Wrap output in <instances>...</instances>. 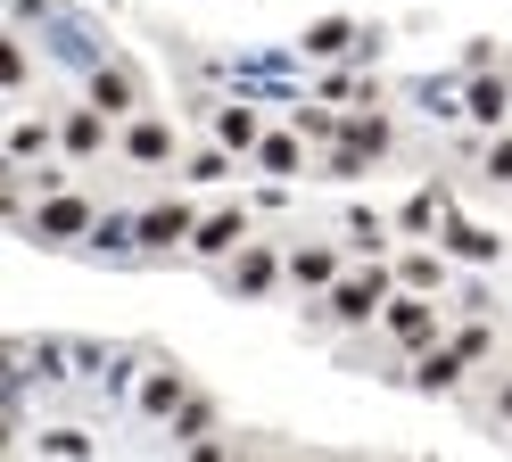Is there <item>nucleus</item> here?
I'll return each instance as SVG.
<instances>
[{
    "instance_id": "1",
    "label": "nucleus",
    "mask_w": 512,
    "mask_h": 462,
    "mask_svg": "<svg viewBox=\"0 0 512 462\" xmlns=\"http://www.w3.org/2000/svg\"><path fill=\"white\" fill-rule=\"evenodd\" d=\"M397 297V256H356L347 273L306 306V330H331V339H364L380 322V306Z\"/></svg>"
},
{
    "instance_id": "2",
    "label": "nucleus",
    "mask_w": 512,
    "mask_h": 462,
    "mask_svg": "<svg viewBox=\"0 0 512 462\" xmlns=\"http://www.w3.org/2000/svg\"><path fill=\"white\" fill-rule=\"evenodd\" d=\"M446 322H455V306H446V297L397 289L389 306H380V322L364 330V339H372V355H380V372H389V380H405V363H413V355H430V347L446 339Z\"/></svg>"
},
{
    "instance_id": "3",
    "label": "nucleus",
    "mask_w": 512,
    "mask_h": 462,
    "mask_svg": "<svg viewBox=\"0 0 512 462\" xmlns=\"http://www.w3.org/2000/svg\"><path fill=\"white\" fill-rule=\"evenodd\" d=\"M100 190H83V182H67V190H50V198H34V207H25L9 231L25 248H50V256H83V240L91 231H100Z\"/></svg>"
},
{
    "instance_id": "4",
    "label": "nucleus",
    "mask_w": 512,
    "mask_h": 462,
    "mask_svg": "<svg viewBox=\"0 0 512 462\" xmlns=\"http://www.w3.org/2000/svg\"><path fill=\"white\" fill-rule=\"evenodd\" d=\"M199 190L190 182H157L141 207H133V256L141 264H166V256H182L190 248V231H199Z\"/></svg>"
},
{
    "instance_id": "5",
    "label": "nucleus",
    "mask_w": 512,
    "mask_h": 462,
    "mask_svg": "<svg viewBox=\"0 0 512 462\" xmlns=\"http://www.w3.org/2000/svg\"><path fill=\"white\" fill-rule=\"evenodd\" d=\"M215 289L232 297V306H273V297H290V240H281V231H256L248 248H232L215 264Z\"/></svg>"
},
{
    "instance_id": "6",
    "label": "nucleus",
    "mask_w": 512,
    "mask_h": 462,
    "mask_svg": "<svg viewBox=\"0 0 512 462\" xmlns=\"http://www.w3.org/2000/svg\"><path fill=\"white\" fill-rule=\"evenodd\" d=\"M182 149H190V132H182L166 108H141V116H124V124H116V165H124V174H157V182H174Z\"/></svg>"
},
{
    "instance_id": "7",
    "label": "nucleus",
    "mask_w": 512,
    "mask_h": 462,
    "mask_svg": "<svg viewBox=\"0 0 512 462\" xmlns=\"http://www.w3.org/2000/svg\"><path fill=\"white\" fill-rule=\"evenodd\" d=\"M58 157L75 165V174H100V165H116V116L91 108L83 91L58 99Z\"/></svg>"
},
{
    "instance_id": "8",
    "label": "nucleus",
    "mask_w": 512,
    "mask_h": 462,
    "mask_svg": "<svg viewBox=\"0 0 512 462\" xmlns=\"http://www.w3.org/2000/svg\"><path fill=\"white\" fill-rule=\"evenodd\" d=\"M256 231H265V198H215V207L199 215V231H190V248H182V256L215 273V264L232 256V248H248Z\"/></svg>"
},
{
    "instance_id": "9",
    "label": "nucleus",
    "mask_w": 512,
    "mask_h": 462,
    "mask_svg": "<svg viewBox=\"0 0 512 462\" xmlns=\"http://www.w3.org/2000/svg\"><path fill=\"white\" fill-rule=\"evenodd\" d=\"M347 264H356V256H347L339 231H290V297H298V306H314Z\"/></svg>"
},
{
    "instance_id": "10",
    "label": "nucleus",
    "mask_w": 512,
    "mask_h": 462,
    "mask_svg": "<svg viewBox=\"0 0 512 462\" xmlns=\"http://www.w3.org/2000/svg\"><path fill=\"white\" fill-rule=\"evenodd\" d=\"M75 91L91 99V108H108L116 124L149 108V75H141V66H133V58H116V50H108L100 66H83V75H75Z\"/></svg>"
},
{
    "instance_id": "11",
    "label": "nucleus",
    "mask_w": 512,
    "mask_h": 462,
    "mask_svg": "<svg viewBox=\"0 0 512 462\" xmlns=\"http://www.w3.org/2000/svg\"><path fill=\"white\" fill-rule=\"evenodd\" d=\"M471 380H479V363H471L455 339H438L430 355H413V363H405V388H413V396H430V405H463V388H471Z\"/></svg>"
},
{
    "instance_id": "12",
    "label": "nucleus",
    "mask_w": 512,
    "mask_h": 462,
    "mask_svg": "<svg viewBox=\"0 0 512 462\" xmlns=\"http://www.w3.org/2000/svg\"><path fill=\"white\" fill-rule=\"evenodd\" d=\"M190 388H199V380H190L174 355H149V363H141V380H133V421L166 429V421L182 413V396H190Z\"/></svg>"
},
{
    "instance_id": "13",
    "label": "nucleus",
    "mask_w": 512,
    "mask_h": 462,
    "mask_svg": "<svg viewBox=\"0 0 512 462\" xmlns=\"http://www.w3.org/2000/svg\"><path fill=\"white\" fill-rule=\"evenodd\" d=\"M372 42H380V33H372V25H356V17H306V25H298V58H306V66L372 58Z\"/></svg>"
},
{
    "instance_id": "14",
    "label": "nucleus",
    "mask_w": 512,
    "mask_h": 462,
    "mask_svg": "<svg viewBox=\"0 0 512 462\" xmlns=\"http://www.w3.org/2000/svg\"><path fill=\"white\" fill-rule=\"evenodd\" d=\"M438 248L455 256V264H471V273H488V264H512V240H504V231H488V223H471L463 207H446Z\"/></svg>"
},
{
    "instance_id": "15",
    "label": "nucleus",
    "mask_w": 512,
    "mask_h": 462,
    "mask_svg": "<svg viewBox=\"0 0 512 462\" xmlns=\"http://www.w3.org/2000/svg\"><path fill=\"white\" fill-rule=\"evenodd\" d=\"M0 157H9V165H42V157H58V99H50V108H42V99L9 108V141H0Z\"/></svg>"
},
{
    "instance_id": "16",
    "label": "nucleus",
    "mask_w": 512,
    "mask_h": 462,
    "mask_svg": "<svg viewBox=\"0 0 512 462\" xmlns=\"http://www.w3.org/2000/svg\"><path fill=\"white\" fill-rule=\"evenodd\" d=\"M463 281V264L446 256L438 240H397V289H422V297H446Z\"/></svg>"
},
{
    "instance_id": "17",
    "label": "nucleus",
    "mask_w": 512,
    "mask_h": 462,
    "mask_svg": "<svg viewBox=\"0 0 512 462\" xmlns=\"http://www.w3.org/2000/svg\"><path fill=\"white\" fill-rule=\"evenodd\" d=\"M248 174H273V182H298V174H314L306 132H298V124H265V141L248 149Z\"/></svg>"
},
{
    "instance_id": "18",
    "label": "nucleus",
    "mask_w": 512,
    "mask_h": 462,
    "mask_svg": "<svg viewBox=\"0 0 512 462\" xmlns=\"http://www.w3.org/2000/svg\"><path fill=\"white\" fill-rule=\"evenodd\" d=\"M199 124L215 132L223 149H240V157H248L256 141H265V124H273V116L256 108V99H199Z\"/></svg>"
},
{
    "instance_id": "19",
    "label": "nucleus",
    "mask_w": 512,
    "mask_h": 462,
    "mask_svg": "<svg viewBox=\"0 0 512 462\" xmlns=\"http://www.w3.org/2000/svg\"><path fill=\"white\" fill-rule=\"evenodd\" d=\"M463 405H471V421H479V429L512 438V355H496L488 372H479V380L463 388Z\"/></svg>"
},
{
    "instance_id": "20",
    "label": "nucleus",
    "mask_w": 512,
    "mask_h": 462,
    "mask_svg": "<svg viewBox=\"0 0 512 462\" xmlns=\"http://www.w3.org/2000/svg\"><path fill=\"white\" fill-rule=\"evenodd\" d=\"M463 116H471V132H504L512 124V66H496V75H463Z\"/></svg>"
},
{
    "instance_id": "21",
    "label": "nucleus",
    "mask_w": 512,
    "mask_h": 462,
    "mask_svg": "<svg viewBox=\"0 0 512 462\" xmlns=\"http://www.w3.org/2000/svg\"><path fill=\"white\" fill-rule=\"evenodd\" d=\"M34 83H42V58L25 42V17H9V33H0V91H9V108H25Z\"/></svg>"
},
{
    "instance_id": "22",
    "label": "nucleus",
    "mask_w": 512,
    "mask_h": 462,
    "mask_svg": "<svg viewBox=\"0 0 512 462\" xmlns=\"http://www.w3.org/2000/svg\"><path fill=\"white\" fill-rule=\"evenodd\" d=\"M240 165H248V157H240V149H223L215 132H207V141H190V149H182V165H174V182H190V190H223V182L240 174Z\"/></svg>"
},
{
    "instance_id": "23",
    "label": "nucleus",
    "mask_w": 512,
    "mask_h": 462,
    "mask_svg": "<svg viewBox=\"0 0 512 462\" xmlns=\"http://www.w3.org/2000/svg\"><path fill=\"white\" fill-rule=\"evenodd\" d=\"M446 207H455V190H446V182H422V190H413V198H397V240H438V223H446Z\"/></svg>"
},
{
    "instance_id": "24",
    "label": "nucleus",
    "mask_w": 512,
    "mask_h": 462,
    "mask_svg": "<svg viewBox=\"0 0 512 462\" xmlns=\"http://www.w3.org/2000/svg\"><path fill=\"white\" fill-rule=\"evenodd\" d=\"M331 231L347 240V256H397V215H380V207H347Z\"/></svg>"
},
{
    "instance_id": "25",
    "label": "nucleus",
    "mask_w": 512,
    "mask_h": 462,
    "mask_svg": "<svg viewBox=\"0 0 512 462\" xmlns=\"http://www.w3.org/2000/svg\"><path fill=\"white\" fill-rule=\"evenodd\" d=\"M215 429H223V413H215V396H207V388H190V396H182V413L166 421V438H174L182 454H199V446L215 438Z\"/></svg>"
},
{
    "instance_id": "26",
    "label": "nucleus",
    "mask_w": 512,
    "mask_h": 462,
    "mask_svg": "<svg viewBox=\"0 0 512 462\" xmlns=\"http://www.w3.org/2000/svg\"><path fill=\"white\" fill-rule=\"evenodd\" d=\"M339 141L364 149V157H397V124L380 116V108H347V116H339Z\"/></svg>"
},
{
    "instance_id": "27",
    "label": "nucleus",
    "mask_w": 512,
    "mask_h": 462,
    "mask_svg": "<svg viewBox=\"0 0 512 462\" xmlns=\"http://www.w3.org/2000/svg\"><path fill=\"white\" fill-rule=\"evenodd\" d=\"M25 454H100V438L91 429H75V421H58V429H25Z\"/></svg>"
},
{
    "instance_id": "28",
    "label": "nucleus",
    "mask_w": 512,
    "mask_h": 462,
    "mask_svg": "<svg viewBox=\"0 0 512 462\" xmlns=\"http://www.w3.org/2000/svg\"><path fill=\"white\" fill-rule=\"evenodd\" d=\"M496 66H504V42H471L463 50V75H496Z\"/></svg>"
}]
</instances>
